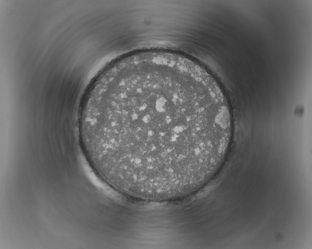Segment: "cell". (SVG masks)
<instances>
[{"label":"cell","mask_w":312,"mask_h":249,"mask_svg":"<svg viewBox=\"0 0 312 249\" xmlns=\"http://www.w3.org/2000/svg\"><path fill=\"white\" fill-rule=\"evenodd\" d=\"M84 153L119 192L167 201L189 195L218 172L233 121L215 78L193 59L163 50L120 58L96 78L79 121Z\"/></svg>","instance_id":"1"}]
</instances>
